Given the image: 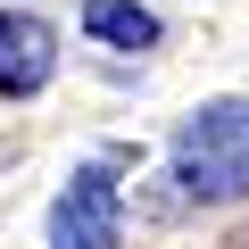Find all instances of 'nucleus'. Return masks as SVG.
<instances>
[{"mask_svg":"<svg viewBox=\"0 0 249 249\" xmlns=\"http://www.w3.org/2000/svg\"><path fill=\"white\" fill-rule=\"evenodd\" d=\"M175 183L199 208L249 199V100H208V108L183 116V133H175Z\"/></svg>","mask_w":249,"mask_h":249,"instance_id":"1","label":"nucleus"},{"mask_svg":"<svg viewBox=\"0 0 249 249\" xmlns=\"http://www.w3.org/2000/svg\"><path fill=\"white\" fill-rule=\"evenodd\" d=\"M58 67V34L42 17H0V100H25L42 91Z\"/></svg>","mask_w":249,"mask_h":249,"instance_id":"3","label":"nucleus"},{"mask_svg":"<svg viewBox=\"0 0 249 249\" xmlns=\"http://www.w3.org/2000/svg\"><path fill=\"white\" fill-rule=\"evenodd\" d=\"M83 25H91L100 42H116V50H150V42H158V17L133 9V0H83Z\"/></svg>","mask_w":249,"mask_h":249,"instance_id":"4","label":"nucleus"},{"mask_svg":"<svg viewBox=\"0 0 249 249\" xmlns=\"http://www.w3.org/2000/svg\"><path fill=\"white\" fill-rule=\"evenodd\" d=\"M124 232V199H116V175L108 166H83L58 208H50V249H116Z\"/></svg>","mask_w":249,"mask_h":249,"instance_id":"2","label":"nucleus"}]
</instances>
